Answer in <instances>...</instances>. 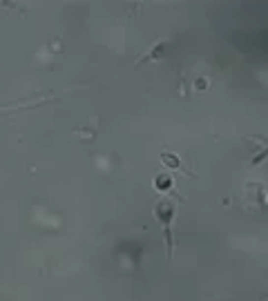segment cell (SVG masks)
Masks as SVG:
<instances>
[{
	"label": "cell",
	"instance_id": "obj_1",
	"mask_svg": "<svg viewBox=\"0 0 268 301\" xmlns=\"http://www.w3.org/2000/svg\"><path fill=\"white\" fill-rule=\"evenodd\" d=\"M177 205L172 199L163 196L159 203L154 205V219L163 225V234H166V250H168V259H172V250H175V241H172V219H175Z\"/></svg>",
	"mask_w": 268,
	"mask_h": 301
},
{
	"label": "cell",
	"instance_id": "obj_2",
	"mask_svg": "<svg viewBox=\"0 0 268 301\" xmlns=\"http://www.w3.org/2000/svg\"><path fill=\"white\" fill-rule=\"evenodd\" d=\"M170 185H172V179L168 174H159L154 179V190H159L161 194H163V192H168V190H170Z\"/></svg>",
	"mask_w": 268,
	"mask_h": 301
},
{
	"label": "cell",
	"instance_id": "obj_3",
	"mask_svg": "<svg viewBox=\"0 0 268 301\" xmlns=\"http://www.w3.org/2000/svg\"><path fill=\"white\" fill-rule=\"evenodd\" d=\"M161 159H163V163H166L168 167H181L179 156H175V154H168V152H163V154H161Z\"/></svg>",
	"mask_w": 268,
	"mask_h": 301
},
{
	"label": "cell",
	"instance_id": "obj_4",
	"mask_svg": "<svg viewBox=\"0 0 268 301\" xmlns=\"http://www.w3.org/2000/svg\"><path fill=\"white\" fill-rule=\"evenodd\" d=\"M159 56H163V45H156V47L154 49H152V54H150V56H143V58L141 60H139V63H143V60H152V58H159Z\"/></svg>",
	"mask_w": 268,
	"mask_h": 301
},
{
	"label": "cell",
	"instance_id": "obj_5",
	"mask_svg": "<svg viewBox=\"0 0 268 301\" xmlns=\"http://www.w3.org/2000/svg\"><path fill=\"white\" fill-rule=\"evenodd\" d=\"M266 156H268V147H266V150H264V152H262V154H259V156H257V159H255V165H259V163H262V161H264V159H266Z\"/></svg>",
	"mask_w": 268,
	"mask_h": 301
}]
</instances>
